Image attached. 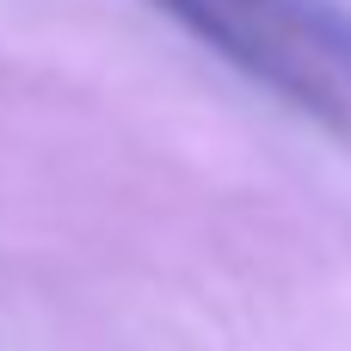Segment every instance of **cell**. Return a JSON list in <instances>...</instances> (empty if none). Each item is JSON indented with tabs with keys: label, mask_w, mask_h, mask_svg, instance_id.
Returning a JSON list of instances; mask_svg holds the SVG:
<instances>
[{
	"label": "cell",
	"mask_w": 351,
	"mask_h": 351,
	"mask_svg": "<svg viewBox=\"0 0 351 351\" xmlns=\"http://www.w3.org/2000/svg\"><path fill=\"white\" fill-rule=\"evenodd\" d=\"M284 105L351 136V19L327 0H154Z\"/></svg>",
	"instance_id": "6da1fadb"
}]
</instances>
